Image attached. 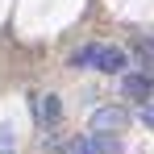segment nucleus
Here are the masks:
<instances>
[{"mask_svg":"<svg viewBox=\"0 0 154 154\" xmlns=\"http://www.w3.org/2000/svg\"><path fill=\"white\" fill-rule=\"evenodd\" d=\"M142 125L154 129V100H142Z\"/></svg>","mask_w":154,"mask_h":154,"instance_id":"nucleus-7","label":"nucleus"},{"mask_svg":"<svg viewBox=\"0 0 154 154\" xmlns=\"http://www.w3.org/2000/svg\"><path fill=\"white\" fill-rule=\"evenodd\" d=\"M71 154H112V142H108V133H83L75 137Z\"/></svg>","mask_w":154,"mask_h":154,"instance_id":"nucleus-4","label":"nucleus"},{"mask_svg":"<svg viewBox=\"0 0 154 154\" xmlns=\"http://www.w3.org/2000/svg\"><path fill=\"white\" fill-rule=\"evenodd\" d=\"M8 146H13V129L0 125V154H8Z\"/></svg>","mask_w":154,"mask_h":154,"instance_id":"nucleus-8","label":"nucleus"},{"mask_svg":"<svg viewBox=\"0 0 154 154\" xmlns=\"http://www.w3.org/2000/svg\"><path fill=\"white\" fill-rule=\"evenodd\" d=\"M33 112H38V121H42V125H54V121L63 117V104H58V96H38Z\"/></svg>","mask_w":154,"mask_h":154,"instance_id":"nucleus-5","label":"nucleus"},{"mask_svg":"<svg viewBox=\"0 0 154 154\" xmlns=\"http://www.w3.org/2000/svg\"><path fill=\"white\" fill-rule=\"evenodd\" d=\"M142 71H150V75H154V42L142 46Z\"/></svg>","mask_w":154,"mask_h":154,"instance_id":"nucleus-6","label":"nucleus"},{"mask_svg":"<svg viewBox=\"0 0 154 154\" xmlns=\"http://www.w3.org/2000/svg\"><path fill=\"white\" fill-rule=\"evenodd\" d=\"M71 67H96L104 75H121L129 67V58L121 46H83V50L71 54Z\"/></svg>","mask_w":154,"mask_h":154,"instance_id":"nucleus-1","label":"nucleus"},{"mask_svg":"<svg viewBox=\"0 0 154 154\" xmlns=\"http://www.w3.org/2000/svg\"><path fill=\"white\" fill-rule=\"evenodd\" d=\"M129 129V112L117 104H104L92 112V133H125Z\"/></svg>","mask_w":154,"mask_h":154,"instance_id":"nucleus-2","label":"nucleus"},{"mask_svg":"<svg viewBox=\"0 0 154 154\" xmlns=\"http://www.w3.org/2000/svg\"><path fill=\"white\" fill-rule=\"evenodd\" d=\"M121 92H125L129 100H150V92H154V75H150V71L125 75V79H121Z\"/></svg>","mask_w":154,"mask_h":154,"instance_id":"nucleus-3","label":"nucleus"}]
</instances>
